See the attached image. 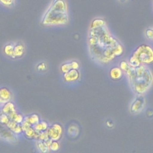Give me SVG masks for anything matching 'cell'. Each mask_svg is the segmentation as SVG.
<instances>
[{"instance_id":"e0dca14e","label":"cell","mask_w":153,"mask_h":153,"mask_svg":"<svg viewBox=\"0 0 153 153\" xmlns=\"http://www.w3.org/2000/svg\"><path fill=\"white\" fill-rule=\"evenodd\" d=\"M68 134L72 137L77 136L79 133V129L77 126L75 124H71L68 130Z\"/></svg>"},{"instance_id":"f1b7e54d","label":"cell","mask_w":153,"mask_h":153,"mask_svg":"<svg viewBox=\"0 0 153 153\" xmlns=\"http://www.w3.org/2000/svg\"><path fill=\"white\" fill-rule=\"evenodd\" d=\"M146 36L149 39H151L153 40V27L148 28L146 30Z\"/></svg>"},{"instance_id":"ffe728a7","label":"cell","mask_w":153,"mask_h":153,"mask_svg":"<svg viewBox=\"0 0 153 153\" xmlns=\"http://www.w3.org/2000/svg\"><path fill=\"white\" fill-rule=\"evenodd\" d=\"M71 69H72V68L70 62L64 63L60 66V71L63 74L68 72Z\"/></svg>"},{"instance_id":"4fadbf2b","label":"cell","mask_w":153,"mask_h":153,"mask_svg":"<svg viewBox=\"0 0 153 153\" xmlns=\"http://www.w3.org/2000/svg\"><path fill=\"white\" fill-rule=\"evenodd\" d=\"M24 120L27 121L32 126H33L41 121L39 116L36 114H32L25 117Z\"/></svg>"},{"instance_id":"ba28073f","label":"cell","mask_w":153,"mask_h":153,"mask_svg":"<svg viewBox=\"0 0 153 153\" xmlns=\"http://www.w3.org/2000/svg\"><path fill=\"white\" fill-rule=\"evenodd\" d=\"M0 137L9 142H14L16 141V134L5 125L2 124L1 123H0Z\"/></svg>"},{"instance_id":"ac0fdd59","label":"cell","mask_w":153,"mask_h":153,"mask_svg":"<svg viewBox=\"0 0 153 153\" xmlns=\"http://www.w3.org/2000/svg\"><path fill=\"white\" fill-rule=\"evenodd\" d=\"M13 50H14V44L10 43L5 45L4 48V52L6 56L12 58L13 55Z\"/></svg>"},{"instance_id":"44dd1931","label":"cell","mask_w":153,"mask_h":153,"mask_svg":"<svg viewBox=\"0 0 153 153\" xmlns=\"http://www.w3.org/2000/svg\"><path fill=\"white\" fill-rule=\"evenodd\" d=\"M119 67L120 68V69L123 71V72L124 74L128 70V69L129 68L130 65L128 64L127 61L122 60V61L120 62V63L119 64Z\"/></svg>"},{"instance_id":"4dcf8cb0","label":"cell","mask_w":153,"mask_h":153,"mask_svg":"<svg viewBox=\"0 0 153 153\" xmlns=\"http://www.w3.org/2000/svg\"><path fill=\"white\" fill-rule=\"evenodd\" d=\"M17 123L16 122H14L13 120H10V121L8 123V124L6 125V126L10 130H13L15 127L17 126Z\"/></svg>"},{"instance_id":"d4e9b609","label":"cell","mask_w":153,"mask_h":153,"mask_svg":"<svg viewBox=\"0 0 153 153\" xmlns=\"http://www.w3.org/2000/svg\"><path fill=\"white\" fill-rule=\"evenodd\" d=\"M13 133L16 134V135H17V134H20L22 133H23V130H22V127H21V125L19 124H17V126L15 127V128L12 130Z\"/></svg>"},{"instance_id":"7c38bea8","label":"cell","mask_w":153,"mask_h":153,"mask_svg":"<svg viewBox=\"0 0 153 153\" xmlns=\"http://www.w3.org/2000/svg\"><path fill=\"white\" fill-rule=\"evenodd\" d=\"M39 132L36 131L33 127L32 126L30 128H29L27 130L25 131L23 133L25 136V137L28 139H36L37 140L38 134Z\"/></svg>"},{"instance_id":"83f0119b","label":"cell","mask_w":153,"mask_h":153,"mask_svg":"<svg viewBox=\"0 0 153 153\" xmlns=\"http://www.w3.org/2000/svg\"><path fill=\"white\" fill-rule=\"evenodd\" d=\"M20 125H21V127H22L23 132H24L25 131H26V130H27L29 128H30V127H32V126H30L27 121H25V120L20 124Z\"/></svg>"},{"instance_id":"9a60e30c","label":"cell","mask_w":153,"mask_h":153,"mask_svg":"<svg viewBox=\"0 0 153 153\" xmlns=\"http://www.w3.org/2000/svg\"><path fill=\"white\" fill-rule=\"evenodd\" d=\"M12 95L11 91L6 87L0 88V97L5 102L10 101L11 99Z\"/></svg>"},{"instance_id":"6da1fadb","label":"cell","mask_w":153,"mask_h":153,"mask_svg":"<svg viewBox=\"0 0 153 153\" xmlns=\"http://www.w3.org/2000/svg\"><path fill=\"white\" fill-rule=\"evenodd\" d=\"M88 46L92 60L103 65L111 63L124 53L123 45L109 32L102 19L92 21L88 34Z\"/></svg>"},{"instance_id":"52a82bcc","label":"cell","mask_w":153,"mask_h":153,"mask_svg":"<svg viewBox=\"0 0 153 153\" xmlns=\"http://www.w3.org/2000/svg\"><path fill=\"white\" fill-rule=\"evenodd\" d=\"M81 77V73L79 70L71 69L68 72L63 74V80L65 83L72 84L78 81Z\"/></svg>"},{"instance_id":"603a6c76","label":"cell","mask_w":153,"mask_h":153,"mask_svg":"<svg viewBox=\"0 0 153 153\" xmlns=\"http://www.w3.org/2000/svg\"><path fill=\"white\" fill-rule=\"evenodd\" d=\"M24 118L25 117L22 114L17 112L13 120L17 124H20L24 121Z\"/></svg>"},{"instance_id":"484cf974","label":"cell","mask_w":153,"mask_h":153,"mask_svg":"<svg viewBox=\"0 0 153 153\" xmlns=\"http://www.w3.org/2000/svg\"><path fill=\"white\" fill-rule=\"evenodd\" d=\"M36 69L39 72H44L47 70V66L45 62H41L38 65Z\"/></svg>"},{"instance_id":"7a4b0ae2","label":"cell","mask_w":153,"mask_h":153,"mask_svg":"<svg viewBox=\"0 0 153 153\" xmlns=\"http://www.w3.org/2000/svg\"><path fill=\"white\" fill-rule=\"evenodd\" d=\"M124 74L131 91L135 95H144L153 85V73L147 66H130Z\"/></svg>"},{"instance_id":"5bb4252c","label":"cell","mask_w":153,"mask_h":153,"mask_svg":"<svg viewBox=\"0 0 153 153\" xmlns=\"http://www.w3.org/2000/svg\"><path fill=\"white\" fill-rule=\"evenodd\" d=\"M32 127L36 131L41 132V131L47 130V129L49 127V124H48V123L47 121L42 120V121H40L38 123L36 124L35 125H34Z\"/></svg>"},{"instance_id":"1f68e13d","label":"cell","mask_w":153,"mask_h":153,"mask_svg":"<svg viewBox=\"0 0 153 153\" xmlns=\"http://www.w3.org/2000/svg\"><path fill=\"white\" fill-rule=\"evenodd\" d=\"M106 126L108 127H113L114 126V123L112 121H109V120H108L106 122Z\"/></svg>"},{"instance_id":"5b68a950","label":"cell","mask_w":153,"mask_h":153,"mask_svg":"<svg viewBox=\"0 0 153 153\" xmlns=\"http://www.w3.org/2000/svg\"><path fill=\"white\" fill-rule=\"evenodd\" d=\"M146 106L144 95H135L129 105V112L131 114H138L143 111Z\"/></svg>"},{"instance_id":"30bf717a","label":"cell","mask_w":153,"mask_h":153,"mask_svg":"<svg viewBox=\"0 0 153 153\" xmlns=\"http://www.w3.org/2000/svg\"><path fill=\"white\" fill-rule=\"evenodd\" d=\"M25 53V47L24 45L18 42L14 45V50H13V55L12 58H20L22 57Z\"/></svg>"},{"instance_id":"2e32d148","label":"cell","mask_w":153,"mask_h":153,"mask_svg":"<svg viewBox=\"0 0 153 153\" xmlns=\"http://www.w3.org/2000/svg\"><path fill=\"white\" fill-rule=\"evenodd\" d=\"M36 146L38 150L41 153H47L48 151H50L49 148L45 145L44 141L37 140Z\"/></svg>"},{"instance_id":"d6986e66","label":"cell","mask_w":153,"mask_h":153,"mask_svg":"<svg viewBox=\"0 0 153 153\" xmlns=\"http://www.w3.org/2000/svg\"><path fill=\"white\" fill-rule=\"evenodd\" d=\"M60 149V143L59 141L57 140H52L49 149L52 152H57Z\"/></svg>"},{"instance_id":"d6a6232c","label":"cell","mask_w":153,"mask_h":153,"mask_svg":"<svg viewBox=\"0 0 153 153\" xmlns=\"http://www.w3.org/2000/svg\"><path fill=\"white\" fill-rule=\"evenodd\" d=\"M127 1V0H118V1H119L120 2H121V3H124V2H126Z\"/></svg>"},{"instance_id":"8fae6325","label":"cell","mask_w":153,"mask_h":153,"mask_svg":"<svg viewBox=\"0 0 153 153\" xmlns=\"http://www.w3.org/2000/svg\"><path fill=\"white\" fill-rule=\"evenodd\" d=\"M1 111H2V113L5 114L6 115H8L11 112L16 111L15 105L13 102L10 101H8L6 103H5L4 105H2Z\"/></svg>"},{"instance_id":"cb8c5ba5","label":"cell","mask_w":153,"mask_h":153,"mask_svg":"<svg viewBox=\"0 0 153 153\" xmlns=\"http://www.w3.org/2000/svg\"><path fill=\"white\" fill-rule=\"evenodd\" d=\"M10 118H8V115L2 113L0 115V123H1L2 124L4 125H7L8 124V123L10 121Z\"/></svg>"},{"instance_id":"7402d4cb","label":"cell","mask_w":153,"mask_h":153,"mask_svg":"<svg viewBox=\"0 0 153 153\" xmlns=\"http://www.w3.org/2000/svg\"><path fill=\"white\" fill-rule=\"evenodd\" d=\"M48 139H49V136H48V134L47 131H41L39 133L37 140H41V141H45L46 140H47Z\"/></svg>"},{"instance_id":"277c9868","label":"cell","mask_w":153,"mask_h":153,"mask_svg":"<svg viewBox=\"0 0 153 153\" xmlns=\"http://www.w3.org/2000/svg\"><path fill=\"white\" fill-rule=\"evenodd\" d=\"M128 63L130 66L137 67L141 65H150L153 63V48L145 44L139 45L130 56Z\"/></svg>"},{"instance_id":"9c48e42d","label":"cell","mask_w":153,"mask_h":153,"mask_svg":"<svg viewBox=\"0 0 153 153\" xmlns=\"http://www.w3.org/2000/svg\"><path fill=\"white\" fill-rule=\"evenodd\" d=\"M124 74V72L119 66H113L109 71V76L113 81H119L121 79Z\"/></svg>"},{"instance_id":"4316f807","label":"cell","mask_w":153,"mask_h":153,"mask_svg":"<svg viewBox=\"0 0 153 153\" xmlns=\"http://www.w3.org/2000/svg\"><path fill=\"white\" fill-rule=\"evenodd\" d=\"M14 2V0H0V3L5 6L10 7L13 5Z\"/></svg>"},{"instance_id":"3957f363","label":"cell","mask_w":153,"mask_h":153,"mask_svg":"<svg viewBox=\"0 0 153 153\" xmlns=\"http://www.w3.org/2000/svg\"><path fill=\"white\" fill-rule=\"evenodd\" d=\"M69 20L67 6L63 0H53L42 18L44 25H62Z\"/></svg>"},{"instance_id":"8992f818","label":"cell","mask_w":153,"mask_h":153,"mask_svg":"<svg viewBox=\"0 0 153 153\" xmlns=\"http://www.w3.org/2000/svg\"><path fill=\"white\" fill-rule=\"evenodd\" d=\"M47 131L50 139L52 140L59 141L62 137L63 128L60 124L55 123L49 126Z\"/></svg>"},{"instance_id":"f546056e","label":"cell","mask_w":153,"mask_h":153,"mask_svg":"<svg viewBox=\"0 0 153 153\" xmlns=\"http://www.w3.org/2000/svg\"><path fill=\"white\" fill-rule=\"evenodd\" d=\"M70 63H71V65L72 69H77V70H79V67H80V65H79V62H78L77 61H75V60H73V61L70 62Z\"/></svg>"}]
</instances>
